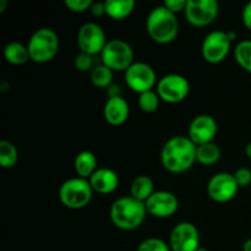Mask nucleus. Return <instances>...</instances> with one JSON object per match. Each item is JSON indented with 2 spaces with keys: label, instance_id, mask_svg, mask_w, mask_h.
Returning a JSON list of instances; mask_svg holds the SVG:
<instances>
[{
  "label": "nucleus",
  "instance_id": "aec40b11",
  "mask_svg": "<svg viewBox=\"0 0 251 251\" xmlns=\"http://www.w3.org/2000/svg\"><path fill=\"white\" fill-rule=\"evenodd\" d=\"M4 58L12 65H22L29 60L28 48L20 42H9L4 47Z\"/></svg>",
  "mask_w": 251,
  "mask_h": 251
},
{
  "label": "nucleus",
  "instance_id": "c756f323",
  "mask_svg": "<svg viewBox=\"0 0 251 251\" xmlns=\"http://www.w3.org/2000/svg\"><path fill=\"white\" fill-rule=\"evenodd\" d=\"M234 178L237 180L239 188H245V186L251 184V169L247 167H240L235 171Z\"/></svg>",
  "mask_w": 251,
  "mask_h": 251
},
{
  "label": "nucleus",
  "instance_id": "4468645a",
  "mask_svg": "<svg viewBox=\"0 0 251 251\" xmlns=\"http://www.w3.org/2000/svg\"><path fill=\"white\" fill-rule=\"evenodd\" d=\"M147 213L156 218L172 217L179 208L178 198L167 190L154 191L151 198L145 202Z\"/></svg>",
  "mask_w": 251,
  "mask_h": 251
},
{
  "label": "nucleus",
  "instance_id": "9d476101",
  "mask_svg": "<svg viewBox=\"0 0 251 251\" xmlns=\"http://www.w3.org/2000/svg\"><path fill=\"white\" fill-rule=\"evenodd\" d=\"M125 82L130 90L140 95L152 91L157 83V76L151 65L144 61H135L125 71Z\"/></svg>",
  "mask_w": 251,
  "mask_h": 251
},
{
  "label": "nucleus",
  "instance_id": "a878e982",
  "mask_svg": "<svg viewBox=\"0 0 251 251\" xmlns=\"http://www.w3.org/2000/svg\"><path fill=\"white\" fill-rule=\"evenodd\" d=\"M159 96L157 95V92L152 91H147V92L140 93L139 98H137V103H139V107L142 112L145 113H153L158 109L159 105Z\"/></svg>",
  "mask_w": 251,
  "mask_h": 251
},
{
  "label": "nucleus",
  "instance_id": "4be33fe9",
  "mask_svg": "<svg viewBox=\"0 0 251 251\" xmlns=\"http://www.w3.org/2000/svg\"><path fill=\"white\" fill-rule=\"evenodd\" d=\"M222 152L220 146L215 142H208L198 146L196 149V161L203 166H212L221 159Z\"/></svg>",
  "mask_w": 251,
  "mask_h": 251
},
{
  "label": "nucleus",
  "instance_id": "c9c22d12",
  "mask_svg": "<svg viewBox=\"0 0 251 251\" xmlns=\"http://www.w3.org/2000/svg\"><path fill=\"white\" fill-rule=\"evenodd\" d=\"M245 154L251 159V142H249V144L245 146Z\"/></svg>",
  "mask_w": 251,
  "mask_h": 251
},
{
  "label": "nucleus",
  "instance_id": "c85d7f7f",
  "mask_svg": "<svg viewBox=\"0 0 251 251\" xmlns=\"http://www.w3.org/2000/svg\"><path fill=\"white\" fill-rule=\"evenodd\" d=\"M65 6L73 12L87 11L92 6V0H65Z\"/></svg>",
  "mask_w": 251,
  "mask_h": 251
},
{
  "label": "nucleus",
  "instance_id": "ddd939ff",
  "mask_svg": "<svg viewBox=\"0 0 251 251\" xmlns=\"http://www.w3.org/2000/svg\"><path fill=\"white\" fill-rule=\"evenodd\" d=\"M238 190L239 185L235 180L234 174L227 172H221L212 176L207 184V194L215 202L225 203L233 200L238 194Z\"/></svg>",
  "mask_w": 251,
  "mask_h": 251
},
{
  "label": "nucleus",
  "instance_id": "f8f14e48",
  "mask_svg": "<svg viewBox=\"0 0 251 251\" xmlns=\"http://www.w3.org/2000/svg\"><path fill=\"white\" fill-rule=\"evenodd\" d=\"M172 251H196L200 248V233L191 222H180L172 229L169 235Z\"/></svg>",
  "mask_w": 251,
  "mask_h": 251
},
{
  "label": "nucleus",
  "instance_id": "f03ea898",
  "mask_svg": "<svg viewBox=\"0 0 251 251\" xmlns=\"http://www.w3.org/2000/svg\"><path fill=\"white\" fill-rule=\"evenodd\" d=\"M110 220L122 230H134L144 223L147 210L145 202L130 196L117 199L110 206Z\"/></svg>",
  "mask_w": 251,
  "mask_h": 251
},
{
  "label": "nucleus",
  "instance_id": "1a4fd4ad",
  "mask_svg": "<svg viewBox=\"0 0 251 251\" xmlns=\"http://www.w3.org/2000/svg\"><path fill=\"white\" fill-rule=\"evenodd\" d=\"M220 14V2L217 0H188L185 15L190 25L195 27H206L213 24Z\"/></svg>",
  "mask_w": 251,
  "mask_h": 251
},
{
  "label": "nucleus",
  "instance_id": "473e14b6",
  "mask_svg": "<svg viewBox=\"0 0 251 251\" xmlns=\"http://www.w3.org/2000/svg\"><path fill=\"white\" fill-rule=\"evenodd\" d=\"M91 12H92L93 16H103L105 14V4L104 1H96L93 2L92 6H91Z\"/></svg>",
  "mask_w": 251,
  "mask_h": 251
},
{
  "label": "nucleus",
  "instance_id": "39448f33",
  "mask_svg": "<svg viewBox=\"0 0 251 251\" xmlns=\"http://www.w3.org/2000/svg\"><path fill=\"white\" fill-rule=\"evenodd\" d=\"M93 189L88 179L70 178L64 181L59 188V200L70 210H80L91 202Z\"/></svg>",
  "mask_w": 251,
  "mask_h": 251
},
{
  "label": "nucleus",
  "instance_id": "b1692460",
  "mask_svg": "<svg viewBox=\"0 0 251 251\" xmlns=\"http://www.w3.org/2000/svg\"><path fill=\"white\" fill-rule=\"evenodd\" d=\"M19 161L16 146L7 140L0 141V164L2 168H12Z\"/></svg>",
  "mask_w": 251,
  "mask_h": 251
},
{
  "label": "nucleus",
  "instance_id": "f257e3e1",
  "mask_svg": "<svg viewBox=\"0 0 251 251\" xmlns=\"http://www.w3.org/2000/svg\"><path fill=\"white\" fill-rule=\"evenodd\" d=\"M196 149L198 146L189 139V136H172L164 142L161 150L162 166L171 173H184L195 164Z\"/></svg>",
  "mask_w": 251,
  "mask_h": 251
},
{
  "label": "nucleus",
  "instance_id": "dca6fc26",
  "mask_svg": "<svg viewBox=\"0 0 251 251\" xmlns=\"http://www.w3.org/2000/svg\"><path fill=\"white\" fill-rule=\"evenodd\" d=\"M129 103L123 96L108 97L104 108H103V117L108 124L114 125V126L123 125L129 118Z\"/></svg>",
  "mask_w": 251,
  "mask_h": 251
},
{
  "label": "nucleus",
  "instance_id": "5701e85b",
  "mask_svg": "<svg viewBox=\"0 0 251 251\" xmlns=\"http://www.w3.org/2000/svg\"><path fill=\"white\" fill-rule=\"evenodd\" d=\"M234 58L243 70L251 74V39L238 42L234 48Z\"/></svg>",
  "mask_w": 251,
  "mask_h": 251
},
{
  "label": "nucleus",
  "instance_id": "2eb2a0df",
  "mask_svg": "<svg viewBox=\"0 0 251 251\" xmlns=\"http://www.w3.org/2000/svg\"><path fill=\"white\" fill-rule=\"evenodd\" d=\"M217 131L218 125L215 118L208 114H200L191 120L188 136L196 146H200V145L213 142Z\"/></svg>",
  "mask_w": 251,
  "mask_h": 251
},
{
  "label": "nucleus",
  "instance_id": "cd10ccee",
  "mask_svg": "<svg viewBox=\"0 0 251 251\" xmlns=\"http://www.w3.org/2000/svg\"><path fill=\"white\" fill-rule=\"evenodd\" d=\"M74 66H75L76 70L80 71V73H87V71L90 70L92 71L93 69L92 55L80 51V53L75 56V59H74Z\"/></svg>",
  "mask_w": 251,
  "mask_h": 251
},
{
  "label": "nucleus",
  "instance_id": "6ab92c4d",
  "mask_svg": "<svg viewBox=\"0 0 251 251\" xmlns=\"http://www.w3.org/2000/svg\"><path fill=\"white\" fill-rule=\"evenodd\" d=\"M130 193L134 199L141 201V202H146L154 193L153 180L147 176H136L131 183Z\"/></svg>",
  "mask_w": 251,
  "mask_h": 251
},
{
  "label": "nucleus",
  "instance_id": "4c0bfd02",
  "mask_svg": "<svg viewBox=\"0 0 251 251\" xmlns=\"http://www.w3.org/2000/svg\"><path fill=\"white\" fill-rule=\"evenodd\" d=\"M196 251H207V249H206V248L200 247V248H198V250H196Z\"/></svg>",
  "mask_w": 251,
  "mask_h": 251
},
{
  "label": "nucleus",
  "instance_id": "7c9ffc66",
  "mask_svg": "<svg viewBox=\"0 0 251 251\" xmlns=\"http://www.w3.org/2000/svg\"><path fill=\"white\" fill-rule=\"evenodd\" d=\"M186 1L188 0H164L163 5L168 10H171L174 14H178V12L184 11L186 6Z\"/></svg>",
  "mask_w": 251,
  "mask_h": 251
},
{
  "label": "nucleus",
  "instance_id": "f704fd0d",
  "mask_svg": "<svg viewBox=\"0 0 251 251\" xmlns=\"http://www.w3.org/2000/svg\"><path fill=\"white\" fill-rule=\"evenodd\" d=\"M227 33H228V37H229V39L230 41H235V39H237V32H234V31H227Z\"/></svg>",
  "mask_w": 251,
  "mask_h": 251
},
{
  "label": "nucleus",
  "instance_id": "412c9836",
  "mask_svg": "<svg viewBox=\"0 0 251 251\" xmlns=\"http://www.w3.org/2000/svg\"><path fill=\"white\" fill-rule=\"evenodd\" d=\"M105 14L114 20H123L129 16L135 7L134 0H105Z\"/></svg>",
  "mask_w": 251,
  "mask_h": 251
},
{
  "label": "nucleus",
  "instance_id": "f3484780",
  "mask_svg": "<svg viewBox=\"0 0 251 251\" xmlns=\"http://www.w3.org/2000/svg\"><path fill=\"white\" fill-rule=\"evenodd\" d=\"M93 191L102 195L114 193L119 186V176L113 169L100 167L88 179Z\"/></svg>",
  "mask_w": 251,
  "mask_h": 251
},
{
  "label": "nucleus",
  "instance_id": "72a5a7b5",
  "mask_svg": "<svg viewBox=\"0 0 251 251\" xmlns=\"http://www.w3.org/2000/svg\"><path fill=\"white\" fill-rule=\"evenodd\" d=\"M243 251H251V238L245 240V243L243 244Z\"/></svg>",
  "mask_w": 251,
  "mask_h": 251
},
{
  "label": "nucleus",
  "instance_id": "0eeeda50",
  "mask_svg": "<svg viewBox=\"0 0 251 251\" xmlns=\"http://www.w3.org/2000/svg\"><path fill=\"white\" fill-rule=\"evenodd\" d=\"M156 92L163 102L176 104L188 97L190 83L188 78L180 74H168L158 80Z\"/></svg>",
  "mask_w": 251,
  "mask_h": 251
},
{
  "label": "nucleus",
  "instance_id": "9b49d317",
  "mask_svg": "<svg viewBox=\"0 0 251 251\" xmlns=\"http://www.w3.org/2000/svg\"><path fill=\"white\" fill-rule=\"evenodd\" d=\"M107 42L104 29L96 22H86L77 32V46L80 51L92 56L102 53Z\"/></svg>",
  "mask_w": 251,
  "mask_h": 251
},
{
  "label": "nucleus",
  "instance_id": "6e6552de",
  "mask_svg": "<svg viewBox=\"0 0 251 251\" xmlns=\"http://www.w3.org/2000/svg\"><path fill=\"white\" fill-rule=\"evenodd\" d=\"M232 47L228 33L221 29L210 32L201 44V55L210 64H220L227 58Z\"/></svg>",
  "mask_w": 251,
  "mask_h": 251
},
{
  "label": "nucleus",
  "instance_id": "bb28decb",
  "mask_svg": "<svg viewBox=\"0 0 251 251\" xmlns=\"http://www.w3.org/2000/svg\"><path fill=\"white\" fill-rule=\"evenodd\" d=\"M137 251H172L169 243L159 238H147L140 243Z\"/></svg>",
  "mask_w": 251,
  "mask_h": 251
},
{
  "label": "nucleus",
  "instance_id": "393cba45",
  "mask_svg": "<svg viewBox=\"0 0 251 251\" xmlns=\"http://www.w3.org/2000/svg\"><path fill=\"white\" fill-rule=\"evenodd\" d=\"M113 73L114 71L103 64L95 66L91 71V82L98 88H108L113 82Z\"/></svg>",
  "mask_w": 251,
  "mask_h": 251
},
{
  "label": "nucleus",
  "instance_id": "2f4dec72",
  "mask_svg": "<svg viewBox=\"0 0 251 251\" xmlns=\"http://www.w3.org/2000/svg\"><path fill=\"white\" fill-rule=\"evenodd\" d=\"M242 20L244 26L251 32V1L247 2L245 6L243 7L242 11Z\"/></svg>",
  "mask_w": 251,
  "mask_h": 251
},
{
  "label": "nucleus",
  "instance_id": "7ed1b4c3",
  "mask_svg": "<svg viewBox=\"0 0 251 251\" xmlns=\"http://www.w3.org/2000/svg\"><path fill=\"white\" fill-rule=\"evenodd\" d=\"M146 31L151 39L159 44L172 43L179 32L176 15L164 5L153 7L146 17Z\"/></svg>",
  "mask_w": 251,
  "mask_h": 251
},
{
  "label": "nucleus",
  "instance_id": "423d86ee",
  "mask_svg": "<svg viewBox=\"0 0 251 251\" xmlns=\"http://www.w3.org/2000/svg\"><path fill=\"white\" fill-rule=\"evenodd\" d=\"M103 65L113 71H126L135 63V53L132 47L123 39L114 38L107 42L100 53Z\"/></svg>",
  "mask_w": 251,
  "mask_h": 251
},
{
  "label": "nucleus",
  "instance_id": "a211bd4d",
  "mask_svg": "<svg viewBox=\"0 0 251 251\" xmlns=\"http://www.w3.org/2000/svg\"><path fill=\"white\" fill-rule=\"evenodd\" d=\"M74 168L80 178L90 179L91 176L97 171V157L93 152L87 150L78 152L74 159Z\"/></svg>",
  "mask_w": 251,
  "mask_h": 251
},
{
  "label": "nucleus",
  "instance_id": "20e7f679",
  "mask_svg": "<svg viewBox=\"0 0 251 251\" xmlns=\"http://www.w3.org/2000/svg\"><path fill=\"white\" fill-rule=\"evenodd\" d=\"M27 48L32 61L38 64L48 63L58 54L59 37L54 29L49 27H41L29 37Z\"/></svg>",
  "mask_w": 251,
  "mask_h": 251
},
{
  "label": "nucleus",
  "instance_id": "e433bc0d",
  "mask_svg": "<svg viewBox=\"0 0 251 251\" xmlns=\"http://www.w3.org/2000/svg\"><path fill=\"white\" fill-rule=\"evenodd\" d=\"M7 5V1L6 0H0V11H4L5 10V6Z\"/></svg>",
  "mask_w": 251,
  "mask_h": 251
}]
</instances>
